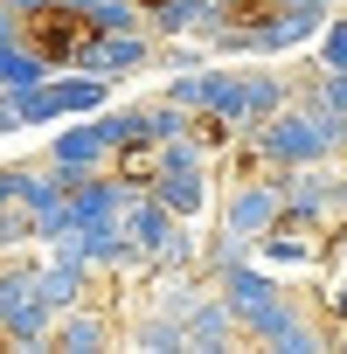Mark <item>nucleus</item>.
Masks as SVG:
<instances>
[{"mask_svg": "<svg viewBox=\"0 0 347 354\" xmlns=\"http://www.w3.org/2000/svg\"><path fill=\"white\" fill-rule=\"evenodd\" d=\"M243 139L257 146V160H264V167H312V160H347L340 118H333V111H319V104H306V97H292L278 118L250 125Z\"/></svg>", "mask_w": 347, "mask_h": 354, "instance_id": "obj_1", "label": "nucleus"}, {"mask_svg": "<svg viewBox=\"0 0 347 354\" xmlns=\"http://www.w3.org/2000/svg\"><path fill=\"white\" fill-rule=\"evenodd\" d=\"M0 340L21 354L56 347V306L35 292V264H21L15 250L0 257Z\"/></svg>", "mask_w": 347, "mask_h": 354, "instance_id": "obj_2", "label": "nucleus"}, {"mask_svg": "<svg viewBox=\"0 0 347 354\" xmlns=\"http://www.w3.org/2000/svg\"><path fill=\"white\" fill-rule=\"evenodd\" d=\"M243 340H250V347H271V354H319V347H333V326H326V313H312L299 292H285L271 313H257V319L243 326Z\"/></svg>", "mask_w": 347, "mask_h": 354, "instance_id": "obj_3", "label": "nucleus"}, {"mask_svg": "<svg viewBox=\"0 0 347 354\" xmlns=\"http://www.w3.org/2000/svg\"><path fill=\"white\" fill-rule=\"evenodd\" d=\"M271 181L285 195V216L333 230L340 223V160H312V167H271Z\"/></svg>", "mask_w": 347, "mask_h": 354, "instance_id": "obj_4", "label": "nucleus"}, {"mask_svg": "<svg viewBox=\"0 0 347 354\" xmlns=\"http://www.w3.org/2000/svg\"><path fill=\"white\" fill-rule=\"evenodd\" d=\"M97 28H91V15H77V8H63V0H49L42 15H21V42L28 49H42L56 70H77V56H84V42H91Z\"/></svg>", "mask_w": 347, "mask_h": 354, "instance_id": "obj_5", "label": "nucleus"}, {"mask_svg": "<svg viewBox=\"0 0 347 354\" xmlns=\"http://www.w3.org/2000/svg\"><path fill=\"white\" fill-rule=\"evenodd\" d=\"M153 63H160V35H153V28L91 35V42H84V56H77V70H91V77H111V84H125V77H139V70H153Z\"/></svg>", "mask_w": 347, "mask_h": 354, "instance_id": "obj_6", "label": "nucleus"}, {"mask_svg": "<svg viewBox=\"0 0 347 354\" xmlns=\"http://www.w3.org/2000/svg\"><path fill=\"white\" fill-rule=\"evenodd\" d=\"M278 216H285V195H278V181H271V167L257 174V181H229V195H223V209H216V223H223V230H243V236H264Z\"/></svg>", "mask_w": 347, "mask_h": 354, "instance_id": "obj_7", "label": "nucleus"}, {"mask_svg": "<svg viewBox=\"0 0 347 354\" xmlns=\"http://www.w3.org/2000/svg\"><path fill=\"white\" fill-rule=\"evenodd\" d=\"M202 118L209 132H250V70H202Z\"/></svg>", "mask_w": 347, "mask_h": 354, "instance_id": "obj_8", "label": "nucleus"}, {"mask_svg": "<svg viewBox=\"0 0 347 354\" xmlns=\"http://www.w3.org/2000/svg\"><path fill=\"white\" fill-rule=\"evenodd\" d=\"M91 285H97V264H91L84 250H49V257H35V292H42L56 313L84 306V299H91Z\"/></svg>", "mask_w": 347, "mask_h": 354, "instance_id": "obj_9", "label": "nucleus"}, {"mask_svg": "<svg viewBox=\"0 0 347 354\" xmlns=\"http://www.w3.org/2000/svg\"><path fill=\"white\" fill-rule=\"evenodd\" d=\"M326 21H333V8H278V15L250 21V35H257V56H292V49L319 42Z\"/></svg>", "mask_w": 347, "mask_h": 354, "instance_id": "obj_10", "label": "nucleus"}, {"mask_svg": "<svg viewBox=\"0 0 347 354\" xmlns=\"http://www.w3.org/2000/svg\"><path fill=\"white\" fill-rule=\"evenodd\" d=\"M42 160H56L63 174H97V167H118V146H111L104 125L91 118V125H63V132H49Z\"/></svg>", "mask_w": 347, "mask_h": 354, "instance_id": "obj_11", "label": "nucleus"}, {"mask_svg": "<svg viewBox=\"0 0 347 354\" xmlns=\"http://www.w3.org/2000/svg\"><path fill=\"white\" fill-rule=\"evenodd\" d=\"M118 340V313H104V306H70V313H56V347L63 354H104Z\"/></svg>", "mask_w": 347, "mask_h": 354, "instance_id": "obj_12", "label": "nucleus"}, {"mask_svg": "<svg viewBox=\"0 0 347 354\" xmlns=\"http://www.w3.org/2000/svg\"><path fill=\"white\" fill-rule=\"evenodd\" d=\"M243 340V319H236V306L223 299V292H209L195 313H188V354H229Z\"/></svg>", "mask_w": 347, "mask_h": 354, "instance_id": "obj_13", "label": "nucleus"}, {"mask_svg": "<svg viewBox=\"0 0 347 354\" xmlns=\"http://www.w3.org/2000/svg\"><path fill=\"white\" fill-rule=\"evenodd\" d=\"M56 77V63L42 56V49H28V42H8L0 49V91H35V84H49Z\"/></svg>", "mask_w": 347, "mask_h": 354, "instance_id": "obj_14", "label": "nucleus"}, {"mask_svg": "<svg viewBox=\"0 0 347 354\" xmlns=\"http://www.w3.org/2000/svg\"><path fill=\"white\" fill-rule=\"evenodd\" d=\"M125 347H139V354H188V326L181 319H160V313H139L125 326Z\"/></svg>", "mask_w": 347, "mask_h": 354, "instance_id": "obj_15", "label": "nucleus"}, {"mask_svg": "<svg viewBox=\"0 0 347 354\" xmlns=\"http://www.w3.org/2000/svg\"><path fill=\"white\" fill-rule=\"evenodd\" d=\"M202 125H209L202 111H188V104H174L167 91H160V97L146 104V139H153V146H167V139H181V132H202Z\"/></svg>", "mask_w": 347, "mask_h": 354, "instance_id": "obj_16", "label": "nucleus"}, {"mask_svg": "<svg viewBox=\"0 0 347 354\" xmlns=\"http://www.w3.org/2000/svg\"><path fill=\"white\" fill-rule=\"evenodd\" d=\"M292 97H299V84H292L285 70H250V125L278 118V111H285Z\"/></svg>", "mask_w": 347, "mask_h": 354, "instance_id": "obj_17", "label": "nucleus"}, {"mask_svg": "<svg viewBox=\"0 0 347 354\" xmlns=\"http://www.w3.org/2000/svg\"><path fill=\"white\" fill-rule=\"evenodd\" d=\"M243 257H257V236H243V230H223V223H216V236L202 243V271H209V278H223V271H229V264H243Z\"/></svg>", "mask_w": 347, "mask_h": 354, "instance_id": "obj_18", "label": "nucleus"}, {"mask_svg": "<svg viewBox=\"0 0 347 354\" xmlns=\"http://www.w3.org/2000/svg\"><path fill=\"white\" fill-rule=\"evenodd\" d=\"M91 28H97V35L146 28V8H139V0H91Z\"/></svg>", "mask_w": 347, "mask_h": 354, "instance_id": "obj_19", "label": "nucleus"}, {"mask_svg": "<svg viewBox=\"0 0 347 354\" xmlns=\"http://www.w3.org/2000/svg\"><path fill=\"white\" fill-rule=\"evenodd\" d=\"M299 97H306V104H319V111H333V118H347V70H319Z\"/></svg>", "mask_w": 347, "mask_h": 354, "instance_id": "obj_20", "label": "nucleus"}, {"mask_svg": "<svg viewBox=\"0 0 347 354\" xmlns=\"http://www.w3.org/2000/svg\"><path fill=\"white\" fill-rule=\"evenodd\" d=\"M319 70H347V15H333L319 28Z\"/></svg>", "mask_w": 347, "mask_h": 354, "instance_id": "obj_21", "label": "nucleus"}, {"mask_svg": "<svg viewBox=\"0 0 347 354\" xmlns=\"http://www.w3.org/2000/svg\"><path fill=\"white\" fill-rule=\"evenodd\" d=\"M223 15L229 21H264V15H278V0H223Z\"/></svg>", "mask_w": 347, "mask_h": 354, "instance_id": "obj_22", "label": "nucleus"}, {"mask_svg": "<svg viewBox=\"0 0 347 354\" xmlns=\"http://www.w3.org/2000/svg\"><path fill=\"white\" fill-rule=\"evenodd\" d=\"M21 202V167H0V209Z\"/></svg>", "mask_w": 347, "mask_h": 354, "instance_id": "obj_23", "label": "nucleus"}, {"mask_svg": "<svg viewBox=\"0 0 347 354\" xmlns=\"http://www.w3.org/2000/svg\"><path fill=\"white\" fill-rule=\"evenodd\" d=\"M8 42H21V15L8 8V0H0V49H8Z\"/></svg>", "mask_w": 347, "mask_h": 354, "instance_id": "obj_24", "label": "nucleus"}, {"mask_svg": "<svg viewBox=\"0 0 347 354\" xmlns=\"http://www.w3.org/2000/svg\"><path fill=\"white\" fill-rule=\"evenodd\" d=\"M0 132H21V111H15V97L0 91Z\"/></svg>", "mask_w": 347, "mask_h": 354, "instance_id": "obj_25", "label": "nucleus"}, {"mask_svg": "<svg viewBox=\"0 0 347 354\" xmlns=\"http://www.w3.org/2000/svg\"><path fill=\"white\" fill-rule=\"evenodd\" d=\"M8 8H15V15H42V8H49V0H8Z\"/></svg>", "mask_w": 347, "mask_h": 354, "instance_id": "obj_26", "label": "nucleus"}, {"mask_svg": "<svg viewBox=\"0 0 347 354\" xmlns=\"http://www.w3.org/2000/svg\"><path fill=\"white\" fill-rule=\"evenodd\" d=\"M333 347H340V354H347V326H333Z\"/></svg>", "mask_w": 347, "mask_h": 354, "instance_id": "obj_27", "label": "nucleus"}, {"mask_svg": "<svg viewBox=\"0 0 347 354\" xmlns=\"http://www.w3.org/2000/svg\"><path fill=\"white\" fill-rule=\"evenodd\" d=\"M340 8H347V0H340Z\"/></svg>", "mask_w": 347, "mask_h": 354, "instance_id": "obj_28", "label": "nucleus"}]
</instances>
